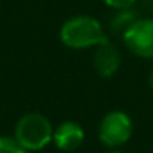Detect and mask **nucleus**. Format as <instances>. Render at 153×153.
<instances>
[{
  "label": "nucleus",
  "mask_w": 153,
  "mask_h": 153,
  "mask_svg": "<svg viewBox=\"0 0 153 153\" xmlns=\"http://www.w3.org/2000/svg\"><path fill=\"white\" fill-rule=\"evenodd\" d=\"M107 40L104 25L91 15H74L59 28V41L69 50H89Z\"/></svg>",
  "instance_id": "1"
},
{
  "label": "nucleus",
  "mask_w": 153,
  "mask_h": 153,
  "mask_svg": "<svg viewBox=\"0 0 153 153\" xmlns=\"http://www.w3.org/2000/svg\"><path fill=\"white\" fill-rule=\"evenodd\" d=\"M53 125L40 112L23 114L15 123L13 137L27 152H40L53 143Z\"/></svg>",
  "instance_id": "2"
},
{
  "label": "nucleus",
  "mask_w": 153,
  "mask_h": 153,
  "mask_svg": "<svg viewBox=\"0 0 153 153\" xmlns=\"http://www.w3.org/2000/svg\"><path fill=\"white\" fill-rule=\"evenodd\" d=\"M133 132V122L123 110H110L99 123V140L109 148L125 145Z\"/></svg>",
  "instance_id": "3"
},
{
  "label": "nucleus",
  "mask_w": 153,
  "mask_h": 153,
  "mask_svg": "<svg viewBox=\"0 0 153 153\" xmlns=\"http://www.w3.org/2000/svg\"><path fill=\"white\" fill-rule=\"evenodd\" d=\"M125 48L142 59H153V18H137L122 35Z\"/></svg>",
  "instance_id": "4"
},
{
  "label": "nucleus",
  "mask_w": 153,
  "mask_h": 153,
  "mask_svg": "<svg viewBox=\"0 0 153 153\" xmlns=\"http://www.w3.org/2000/svg\"><path fill=\"white\" fill-rule=\"evenodd\" d=\"M120 64H122L120 50L114 43H110L109 40L94 48L92 66L97 76L104 77V79L115 76L117 71L120 69Z\"/></svg>",
  "instance_id": "5"
},
{
  "label": "nucleus",
  "mask_w": 153,
  "mask_h": 153,
  "mask_svg": "<svg viewBox=\"0 0 153 153\" xmlns=\"http://www.w3.org/2000/svg\"><path fill=\"white\" fill-rule=\"evenodd\" d=\"M84 138H86L84 128L77 122L66 120V122H61L58 127H54L53 143L61 152H66V153L76 152L84 143Z\"/></svg>",
  "instance_id": "6"
},
{
  "label": "nucleus",
  "mask_w": 153,
  "mask_h": 153,
  "mask_svg": "<svg viewBox=\"0 0 153 153\" xmlns=\"http://www.w3.org/2000/svg\"><path fill=\"white\" fill-rule=\"evenodd\" d=\"M138 18L137 12L133 8H125V10H115V13L110 17L109 27L114 33H120L123 35V31Z\"/></svg>",
  "instance_id": "7"
},
{
  "label": "nucleus",
  "mask_w": 153,
  "mask_h": 153,
  "mask_svg": "<svg viewBox=\"0 0 153 153\" xmlns=\"http://www.w3.org/2000/svg\"><path fill=\"white\" fill-rule=\"evenodd\" d=\"M0 153H30L15 140V137H0Z\"/></svg>",
  "instance_id": "8"
},
{
  "label": "nucleus",
  "mask_w": 153,
  "mask_h": 153,
  "mask_svg": "<svg viewBox=\"0 0 153 153\" xmlns=\"http://www.w3.org/2000/svg\"><path fill=\"white\" fill-rule=\"evenodd\" d=\"M102 2L112 10H125V8H132L137 4V0H102Z\"/></svg>",
  "instance_id": "9"
},
{
  "label": "nucleus",
  "mask_w": 153,
  "mask_h": 153,
  "mask_svg": "<svg viewBox=\"0 0 153 153\" xmlns=\"http://www.w3.org/2000/svg\"><path fill=\"white\" fill-rule=\"evenodd\" d=\"M148 84H150V87L153 89V69L150 71V76H148Z\"/></svg>",
  "instance_id": "10"
},
{
  "label": "nucleus",
  "mask_w": 153,
  "mask_h": 153,
  "mask_svg": "<svg viewBox=\"0 0 153 153\" xmlns=\"http://www.w3.org/2000/svg\"><path fill=\"white\" fill-rule=\"evenodd\" d=\"M105 153H123V152H120V150H110V152H105Z\"/></svg>",
  "instance_id": "11"
}]
</instances>
